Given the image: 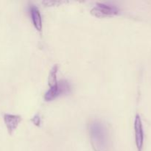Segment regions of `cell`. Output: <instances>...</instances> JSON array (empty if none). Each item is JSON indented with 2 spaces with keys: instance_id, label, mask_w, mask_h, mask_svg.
<instances>
[{
  "instance_id": "cell-1",
  "label": "cell",
  "mask_w": 151,
  "mask_h": 151,
  "mask_svg": "<svg viewBox=\"0 0 151 151\" xmlns=\"http://www.w3.org/2000/svg\"><path fill=\"white\" fill-rule=\"evenodd\" d=\"M90 140L95 151H108L109 146V131L101 121H91L88 125Z\"/></svg>"
},
{
  "instance_id": "cell-2",
  "label": "cell",
  "mask_w": 151,
  "mask_h": 151,
  "mask_svg": "<svg viewBox=\"0 0 151 151\" xmlns=\"http://www.w3.org/2000/svg\"><path fill=\"white\" fill-rule=\"evenodd\" d=\"M71 86L69 81H66V80H61V81H58L55 85L50 86V88L45 93L44 98L47 101H50L60 94L69 92Z\"/></svg>"
},
{
  "instance_id": "cell-3",
  "label": "cell",
  "mask_w": 151,
  "mask_h": 151,
  "mask_svg": "<svg viewBox=\"0 0 151 151\" xmlns=\"http://www.w3.org/2000/svg\"><path fill=\"white\" fill-rule=\"evenodd\" d=\"M118 12L119 8L116 6L104 3H97L95 7L91 10V14L98 18L110 17L117 14Z\"/></svg>"
},
{
  "instance_id": "cell-4",
  "label": "cell",
  "mask_w": 151,
  "mask_h": 151,
  "mask_svg": "<svg viewBox=\"0 0 151 151\" xmlns=\"http://www.w3.org/2000/svg\"><path fill=\"white\" fill-rule=\"evenodd\" d=\"M134 131L136 145L139 151H142L144 144V130L141 116L139 114H137L134 119Z\"/></svg>"
},
{
  "instance_id": "cell-5",
  "label": "cell",
  "mask_w": 151,
  "mask_h": 151,
  "mask_svg": "<svg viewBox=\"0 0 151 151\" xmlns=\"http://www.w3.org/2000/svg\"><path fill=\"white\" fill-rule=\"evenodd\" d=\"M22 120V118L20 115L12 114H4V121L5 123L7 131L10 134H12L17 128L18 125Z\"/></svg>"
},
{
  "instance_id": "cell-6",
  "label": "cell",
  "mask_w": 151,
  "mask_h": 151,
  "mask_svg": "<svg viewBox=\"0 0 151 151\" xmlns=\"http://www.w3.org/2000/svg\"><path fill=\"white\" fill-rule=\"evenodd\" d=\"M29 11H30L31 19H32V23L37 30L41 31L42 29V19H41V15L40 13L39 9L35 5H31L29 7Z\"/></svg>"
},
{
  "instance_id": "cell-7",
  "label": "cell",
  "mask_w": 151,
  "mask_h": 151,
  "mask_svg": "<svg viewBox=\"0 0 151 151\" xmlns=\"http://www.w3.org/2000/svg\"><path fill=\"white\" fill-rule=\"evenodd\" d=\"M58 69V66L57 64H55L51 69L49 75V85L50 86L55 85L58 83L57 81V72Z\"/></svg>"
},
{
  "instance_id": "cell-8",
  "label": "cell",
  "mask_w": 151,
  "mask_h": 151,
  "mask_svg": "<svg viewBox=\"0 0 151 151\" xmlns=\"http://www.w3.org/2000/svg\"><path fill=\"white\" fill-rule=\"evenodd\" d=\"M32 121L37 125H39L41 123V118H40L39 115L36 114L35 116H34L33 118H32Z\"/></svg>"
}]
</instances>
